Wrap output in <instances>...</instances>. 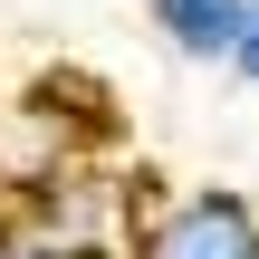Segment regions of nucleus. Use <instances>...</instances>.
Segmentation results:
<instances>
[{
  "mask_svg": "<svg viewBox=\"0 0 259 259\" xmlns=\"http://www.w3.org/2000/svg\"><path fill=\"white\" fill-rule=\"evenodd\" d=\"M135 259H259V202L231 183H202V192H173L144 211Z\"/></svg>",
  "mask_w": 259,
  "mask_h": 259,
  "instance_id": "1",
  "label": "nucleus"
},
{
  "mask_svg": "<svg viewBox=\"0 0 259 259\" xmlns=\"http://www.w3.org/2000/svg\"><path fill=\"white\" fill-rule=\"evenodd\" d=\"M115 259H135V250H115Z\"/></svg>",
  "mask_w": 259,
  "mask_h": 259,
  "instance_id": "5",
  "label": "nucleus"
},
{
  "mask_svg": "<svg viewBox=\"0 0 259 259\" xmlns=\"http://www.w3.org/2000/svg\"><path fill=\"white\" fill-rule=\"evenodd\" d=\"M0 221H10V202H0Z\"/></svg>",
  "mask_w": 259,
  "mask_h": 259,
  "instance_id": "4",
  "label": "nucleus"
},
{
  "mask_svg": "<svg viewBox=\"0 0 259 259\" xmlns=\"http://www.w3.org/2000/svg\"><path fill=\"white\" fill-rule=\"evenodd\" d=\"M240 87H259V0H240V29H231V58H221Z\"/></svg>",
  "mask_w": 259,
  "mask_h": 259,
  "instance_id": "3",
  "label": "nucleus"
},
{
  "mask_svg": "<svg viewBox=\"0 0 259 259\" xmlns=\"http://www.w3.org/2000/svg\"><path fill=\"white\" fill-rule=\"evenodd\" d=\"M144 10H154V29H163L173 58H192V67H221V58H231L240 0H144Z\"/></svg>",
  "mask_w": 259,
  "mask_h": 259,
  "instance_id": "2",
  "label": "nucleus"
}]
</instances>
